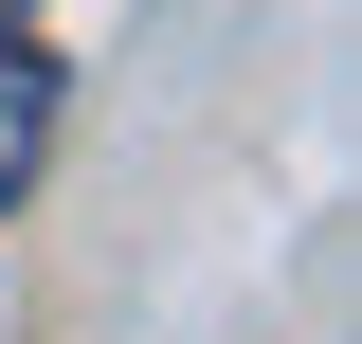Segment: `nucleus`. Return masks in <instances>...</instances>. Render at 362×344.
<instances>
[{"label": "nucleus", "instance_id": "nucleus-2", "mask_svg": "<svg viewBox=\"0 0 362 344\" xmlns=\"http://www.w3.org/2000/svg\"><path fill=\"white\" fill-rule=\"evenodd\" d=\"M0 18H18V0H0Z\"/></svg>", "mask_w": 362, "mask_h": 344}, {"label": "nucleus", "instance_id": "nucleus-1", "mask_svg": "<svg viewBox=\"0 0 362 344\" xmlns=\"http://www.w3.org/2000/svg\"><path fill=\"white\" fill-rule=\"evenodd\" d=\"M37 145H54V55L18 37V18H0V200L37 181Z\"/></svg>", "mask_w": 362, "mask_h": 344}]
</instances>
